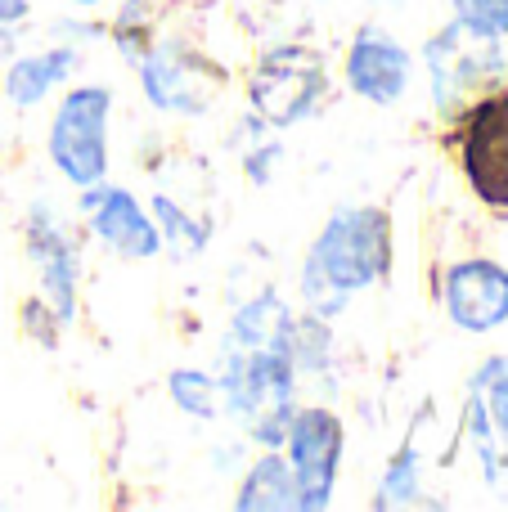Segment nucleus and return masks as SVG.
Masks as SVG:
<instances>
[{
    "instance_id": "obj_1",
    "label": "nucleus",
    "mask_w": 508,
    "mask_h": 512,
    "mask_svg": "<svg viewBox=\"0 0 508 512\" xmlns=\"http://www.w3.org/2000/svg\"><path fill=\"white\" fill-rule=\"evenodd\" d=\"M392 270V216L383 207H338L302 261V301L311 315H342L356 292Z\"/></svg>"
},
{
    "instance_id": "obj_2",
    "label": "nucleus",
    "mask_w": 508,
    "mask_h": 512,
    "mask_svg": "<svg viewBox=\"0 0 508 512\" xmlns=\"http://www.w3.org/2000/svg\"><path fill=\"white\" fill-rule=\"evenodd\" d=\"M221 409L248 427V436L266 450L284 445V432L297 414V369L275 346H225L221 360Z\"/></svg>"
},
{
    "instance_id": "obj_3",
    "label": "nucleus",
    "mask_w": 508,
    "mask_h": 512,
    "mask_svg": "<svg viewBox=\"0 0 508 512\" xmlns=\"http://www.w3.org/2000/svg\"><path fill=\"white\" fill-rule=\"evenodd\" d=\"M329 95H333L329 68L306 45H275L248 72V108L270 131H288V126L306 122Z\"/></svg>"
},
{
    "instance_id": "obj_4",
    "label": "nucleus",
    "mask_w": 508,
    "mask_h": 512,
    "mask_svg": "<svg viewBox=\"0 0 508 512\" xmlns=\"http://www.w3.org/2000/svg\"><path fill=\"white\" fill-rule=\"evenodd\" d=\"M108 117H113V90L72 86L50 122V162L68 185L86 189L108 176Z\"/></svg>"
},
{
    "instance_id": "obj_5",
    "label": "nucleus",
    "mask_w": 508,
    "mask_h": 512,
    "mask_svg": "<svg viewBox=\"0 0 508 512\" xmlns=\"http://www.w3.org/2000/svg\"><path fill=\"white\" fill-rule=\"evenodd\" d=\"M455 153L477 203L508 212V90H482L468 99L459 113Z\"/></svg>"
},
{
    "instance_id": "obj_6",
    "label": "nucleus",
    "mask_w": 508,
    "mask_h": 512,
    "mask_svg": "<svg viewBox=\"0 0 508 512\" xmlns=\"http://www.w3.org/2000/svg\"><path fill=\"white\" fill-rule=\"evenodd\" d=\"M140 86L144 99L162 113H176V117H198L221 99L225 90V68L207 54L189 50L185 41H162L149 45L140 63Z\"/></svg>"
},
{
    "instance_id": "obj_7",
    "label": "nucleus",
    "mask_w": 508,
    "mask_h": 512,
    "mask_svg": "<svg viewBox=\"0 0 508 512\" xmlns=\"http://www.w3.org/2000/svg\"><path fill=\"white\" fill-rule=\"evenodd\" d=\"M423 63H428V77H432V99L441 108L459 104V99H477L504 72L500 41L464 27L459 18L446 23L423 45Z\"/></svg>"
},
{
    "instance_id": "obj_8",
    "label": "nucleus",
    "mask_w": 508,
    "mask_h": 512,
    "mask_svg": "<svg viewBox=\"0 0 508 512\" xmlns=\"http://www.w3.org/2000/svg\"><path fill=\"white\" fill-rule=\"evenodd\" d=\"M342 418L333 409H297L284 432V459L297 477V512H315L333 504L342 468Z\"/></svg>"
},
{
    "instance_id": "obj_9",
    "label": "nucleus",
    "mask_w": 508,
    "mask_h": 512,
    "mask_svg": "<svg viewBox=\"0 0 508 512\" xmlns=\"http://www.w3.org/2000/svg\"><path fill=\"white\" fill-rule=\"evenodd\" d=\"M81 212H86L95 239L104 243L108 252L126 256V261H149V256L162 252V230L149 212L140 207V198L122 185H86L81 189Z\"/></svg>"
},
{
    "instance_id": "obj_10",
    "label": "nucleus",
    "mask_w": 508,
    "mask_h": 512,
    "mask_svg": "<svg viewBox=\"0 0 508 512\" xmlns=\"http://www.w3.org/2000/svg\"><path fill=\"white\" fill-rule=\"evenodd\" d=\"M441 301L455 328L464 333H491L508 324V270L486 256L455 261L441 279Z\"/></svg>"
},
{
    "instance_id": "obj_11",
    "label": "nucleus",
    "mask_w": 508,
    "mask_h": 512,
    "mask_svg": "<svg viewBox=\"0 0 508 512\" xmlns=\"http://www.w3.org/2000/svg\"><path fill=\"white\" fill-rule=\"evenodd\" d=\"M342 72H347L351 95H360L365 104L387 108V104H396V99L410 90L414 59H410V50H405L392 32L365 23L356 36H351Z\"/></svg>"
},
{
    "instance_id": "obj_12",
    "label": "nucleus",
    "mask_w": 508,
    "mask_h": 512,
    "mask_svg": "<svg viewBox=\"0 0 508 512\" xmlns=\"http://www.w3.org/2000/svg\"><path fill=\"white\" fill-rule=\"evenodd\" d=\"M27 261H32L36 279H41V297L50 301L63 324H72V319H77L81 256L72 248L63 221L45 203H36L32 216H27Z\"/></svg>"
},
{
    "instance_id": "obj_13",
    "label": "nucleus",
    "mask_w": 508,
    "mask_h": 512,
    "mask_svg": "<svg viewBox=\"0 0 508 512\" xmlns=\"http://www.w3.org/2000/svg\"><path fill=\"white\" fill-rule=\"evenodd\" d=\"M81 63L77 45H59L45 54H14V63L5 68V99L14 108H36L41 99H50L54 86L72 77V68Z\"/></svg>"
},
{
    "instance_id": "obj_14",
    "label": "nucleus",
    "mask_w": 508,
    "mask_h": 512,
    "mask_svg": "<svg viewBox=\"0 0 508 512\" xmlns=\"http://www.w3.org/2000/svg\"><path fill=\"white\" fill-rule=\"evenodd\" d=\"M234 508H243V512H293L297 508V477L284 454H257V463L239 481Z\"/></svg>"
},
{
    "instance_id": "obj_15",
    "label": "nucleus",
    "mask_w": 508,
    "mask_h": 512,
    "mask_svg": "<svg viewBox=\"0 0 508 512\" xmlns=\"http://www.w3.org/2000/svg\"><path fill=\"white\" fill-rule=\"evenodd\" d=\"M288 315H293V310L279 301V292H270V288L257 292V297L234 315L230 342L225 346H243V351H252V346H275L279 333H284V324H288Z\"/></svg>"
},
{
    "instance_id": "obj_16",
    "label": "nucleus",
    "mask_w": 508,
    "mask_h": 512,
    "mask_svg": "<svg viewBox=\"0 0 508 512\" xmlns=\"http://www.w3.org/2000/svg\"><path fill=\"white\" fill-rule=\"evenodd\" d=\"M468 391H473V405L482 409V418L491 423L495 441L508 450V360L504 355H495V360H486L482 369L473 373V382H468Z\"/></svg>"
},
{
    "instance_id": "obj_17",
    "label": "nucleus",
    "mask_w": 508,
    "mask_h": 512,
    "mask_svg": "<svg viewBox=\"0 0 508 512\" xmlns=\"http://www.w3.org/2000/svg\"><path fill=\"white\" fill-rule=\"evenodd\" d=\"M153 216H158V230H162V243H171L180 256H198L212 239V225L207 221H194L189 212H180L167 194L153 198Z\"/></svg>"
},
{
    "instance_id": "obj_18",
    "label": "nucleus",
    "mask_w": 508,
    "mask_h": 512,
    "mask_svg": "<svg viewBox=\"0 0 508 512\" xmlns=\"http://www.w3.org/2000/svg\"><path fill=\"white\" fill-rule=\"evenodd\" d=\"M167 387H171V400H176V409H185L189 418H203V423H212V418L221 414V387H216L212 373H203V369H176Z\"/></svg>"
},
{
    "instance_id": "obj_19",
    "label": "nucleus",
    "mask_w": 508,
    "mask_h": 512,
    "mask_svg": "<svg viewBox=\"0 0 508 512\" xmlns=\"http://www.w3.org/2000/svg\"><path fill=\"white\" fill-rule=\"evenodd\" d=\"M414 495H419V454L405 445V450L392 459V468H387L383 486H378L374 508H401V504H410Z\"/></svg>"
},
{
    "instance_id": "obj_20",
    "label": "nucleus",
    "mask_w": 508,
    "mask_h": 512,
    "mask_svg": "<svg viewBox=\"0 0 508 512\" xmlns=\"http://www.w3.org/2000/svg\"><path fill=\"white\" fill-rule=\"evenodd\" d=\"M144 0H126L122 14H117V23L108 27V36H113V45L126 54V63H140L144 54H149L153 36H149V18H140Z\"/></svg>"
},
{
    "instance_id": "obj_21",
    "label": "nucleus",
    "mask_w": 508,
    "mask_h": 512,
    "mask_svg": "<svg viewBox=\"0 0 508 512\" xmlns=\"http://www.w3.org/2000/svg\"><path fill=\"white\" fill-rule=\"evenodd\" d=\"M455 18L473 32L508 41V0H455Z\"/></svg>"
},
{
    "instance_id": "obj_22",
    "label": "nucleus",
    "mask_w": 508,
    "mask_h": 512,
    "mask_svg": "<svg viewBox=\"0 0 508 512\" xmlns=\"http://www.w3.org/2000/svg\"><path fill=\"white\" fill-rule=\"evenodd\" d=\"M23 324H27V333H32L41 346H54V342H59L63 319L54 315V306L41 297V301H27V306H23Z\"/></svg>"
},
{
    "instance_id": "obj_23",
    "label": "nucleus",
    "mask_w": 508,
    "mask_h": 512,
    "mask_svg": "<svg viewBox=\"0 0 508 512\" xmlns=\"http://www.w3.org/2000/svg\"><path fill=\"white\" fill-rule=\"evenodd\" d=\"M279 158V144H266L261 153H248V180L252 185H266L270 180V162Z\"/></svg>"
},
{
    "instance_id": "obj_24",
    "label": "nucleus",
    "mask_w": 508,
    "mask_h": 512,
    "mask_svg": "<svg viewBox=\"0 0 508 512\" xmlns=\"http://www.w3.org/2000/svg\"><path fill=\"white\" fill-rule=\"evenodd\" d=\"M72 5H81V9H95V5H104V0H72Z\"/></svg>"
}]
</instances>
